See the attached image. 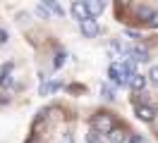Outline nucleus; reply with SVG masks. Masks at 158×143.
Returning <instances> with one entry per match:
<instances>
[{"mask_svg": "<svg viewBox=\"0 0 158 143\" xmlns=\"http://www.w3.org/2000/svg\"><path fill=\"white\" fill-rule=\"evenodd\" d=\"M91 129L96 133H110L115 126H113V117L110 114H106V112H101V114H96L94 117V122H91Z\"/></svg>", "mask_w": 158, "mask_h": 143, "instance_id": "f257e3e1", "label": "nucleus"}, {"mask_svg": "<svg viewBox=\"0 0 158 143\" xmlns=\"http://www.w3.org/2000/svg\"><path fill=\"white\" fill-rule=\"evenodd\" d=\"M101 93H103V98H106V100H115V88H110L108 84L101 86Z\"/></svg>", "mask_w": 158, "mask_h": 143, "instance_id": "4468645a", "label": "nucleus"}, {"mask_svg": "<svg viewBox=\"0 0 158 143\" xmlns=\"http://www.w3.org/2000/svg\"><path fill=\"white\" fill-rule=\"evenodd\" d=\"M86 10H89L91 19H96V17H98V14H101V12L106 10V5H103L101 0H89V2H86Z\"/></svg>", "mask_w": 158, "mask_h": 143, "instance_id": "6e6552de", "label": "nucleus"}, {"mask_svg": "<svg viewBox=\"0 0 158 143\" xmlns=\"http://www.w3.org/2000/svg\"><path fill=\"white\" fill-rule=\"evenodd\" d=\"M69 12H72V17H74V19H79V24L86 22V19H91L89 10H86V2H72Z\"/></svg>", "mask_w": 158, "mask_h": 143, "instance_id": "f03ea898", "label": "nucleus"}, {"mask_svg": "<svg viewBox=\"0 0 158 143\" xmlns=\"http://www.w3.org/2000/svg\"><path fill=\"white\" fill-rule=\"evenodd\" d=\"M12 62H7V65H2V74H0V86H10L12 84Z\"/></svg>", "mask_w": 158, "mask_h": 143, "instance_id": "9d476101", "label": "nucleus"}, {"mask_svg": "<svg viewBox=\"0 0 158 143\" xmlns=\"http://www.w3.org/2000/svg\"><path fill=\"white\" fill-rule=\"evenodd\" d=\"M108 79L113 81L115 86H125V79H122V69L118 65H110L108 67Z\"/></svg>", "mask_w": 158, "mask_h": 143, "instance_id": "423d86ee", "label": "nucleus"}, {"mask_svg": "<svg viewBox=\"0 0 158 143\" xmlns=\"http://www.w3.org/2000/svg\"><path fill=\"white\" fill-rule=\"evenodd\" d=\"M137 117L141 122H153L156 119V110L151 105H137Z\"/></svg>", "mask_w": 158, "mask_h": 143, "instance_id": "7ed1b4c3", "label": "nucleus"}, {"mask_svg": "<svg viewBox=\"0 0 158 143\" xmlns=\"http://www.w3.org/2000/svg\"><path fill=\"white\" fill-rule=\"evenodd\" d=\"M79 29H81V34H84L86 38H94L96 34H98V24H96V19H86V22H81Z\"/></svg>", "mask_w": 158, "mask_h": 143, "instance_id": "20e7f679", "label": "nucleus"}, {"mask_svg": "<svg viewBox=\"0 0 158 143\" xmlns=\"http://www.w3.org/2000/svg\"><path fill=\"white\" fill-rule=\"evenodd\" d=\"M129 57H132L134 62H148V50H146L144 46H132Z\"/></svg>", "mask_w": 158, "mask_h": 143, "instance_id": "39448f33", "label": "nucleus"}, {"mask_svg": "<svg viewBox=\"0 0 158 143\" xmlns=\"http://www.w3.org/2000/svg\"><path fill=\"white\" fill-rule=\"evenodd\" d=\"M129 143H144V138L141 136H129Z\"/></svg>", "mask_w": 158, "mask_h": 143, "instance_id": "4be33fe9", "label": "nucleus"}, {"mask_svg": "<svg viewBox=\"0 0 158 143\" xmlns=\"http://www.w3.org/2000/svg\"><path fill=\"white\" fill-rule=\"evenodd\" d=\"M125 34H127L129 38H141V34H139V31H132V29H127V31H125Z\"/></svg>", "mask_w": 158, "mask_h": 143, "instance_id": "aec40b11", "label": "nucleus"}, {"mask_svg": "<svg viewBox=\"0 0 158 143\" xmlns=\"http://www.w3.org/2000/svg\"><path fill=\"white\" fill-rule=\"evenodd\" d=\"M146 76H148V81L153 86H158V67H151V72H148Z\"/></svg>", "mask_w": 158, "mask_h": 143, "instance_id": "dca6fc26", "label": "nucleus"}, {"mask_svg": "<svg viewBox=\"0 0 158 143\" xmlns=\"http://www.w3.org/2000/svg\"><path fill=\"white\" fill-rule=\"evenodd\" d=\"M137 14H139V19H144V22H151V19H153V14H156V12H153V10L151 7H146V5H141V7H137Z\"/></svg>", "mask_w": 158, "mask_h": 143, "instance_id": "f8f14e48", "label": "nucleus"}, {"mask_svg": "<svg viewBox=\"0 0 158 143\" xmlns=\"http://www.w3.org/2000/svg\"><path fill=\"white\" fill-rule=\"evenodd\" d=\"M86 143H101L98 141V133L94 131V129H91V133H86Z\"/></svg>", "mask_w": 158, "mask_h": 143, "instance_id": "f3484780", "label": "nucleus"}, {"mask_svg": "<svg viewBox=\"0 0 158 143\" xmlns=\"http://www.w3.org/2000/svg\"><path fill=\"white\" fill-rule=\"evenodd\" d=\"M43 5H46V7H48V10H53L55 14H62V7H60V5H58V2H55V0H46Z\"/></svg>", "mask_w": 158, "mask_h": 143, "instance_id": "2eb2a0df", "label": "nucleus"}, {"mask_svg": "<svg viewBox=\"0 0 158 143\" xmlns=\"http://www.w3.org/2000/svg\"><path fill=\"white\" fill-rule=\"evenodd\" d=\"M148 26H153V29L158 26V12H156V14H153V19H151V22H148Z\"/></svg>", "mask_w": 158, "mask_h": 143, "instance_id": "5701e85b", "label": "nucleus"}, {"mask_svg": "<svg viewBox=\"0 0 158 143\" xmlns=\"http://www.w3.org/2000/svg\"><path fill=\"white\" fill-rule=\"evenodd\" d=\"M65 53H62V50H58V53H55V57H53V69H60V67L65 65Z\"/></svg>", "mask_w": 158, "mask_h": 143, "instance_id": "ddd939ff", "label": "nucleus"}, {"mask_svg": "<svg viewBox=\"0 0 158 143\" xmlns=\"http://www.w3.org/2000/svg\"><path fill=\"white\" fill-rule=\"evenodd\" d=\"M27 143H39V141H36V138H29V141H27Z\"/></svg>", "mask_w": 158, "mask_h": 143, "instance_id": "b1692460", "label": "nucleus"}, {"mask_svg": "<svg viewBox=\"0 0 158 143\" xmlns=\"http://www.w3.org/2000/svg\"><path fill=\"white\" fill-rule=\"evenodd\" d=\"M0 43H7V31L5 29H0Z\"/></svg>", "mask_w": 158, "mask_h": 143, "instance_id": "412c9836", "label": "nucleus"}, {"mask_svg": "<svg viewBox=\"0 0 158 143\" xmlns=\"http://www.w3.org/2000/svg\"><path fill=\"white\" fill-rule=\"evenodd\" d=\"M60 143H74V136H72L69 131H65V133H62V138H60Z\"/></svg>", "mask_w": 158, "mask_h": 143, "instance_id": "a211bd4d", "label": "nucleus"}, {"mask_svg": "<svg viewBox=\"0 0 158 143\" xmlns=\"http://www.w3.org/2000/svg\"><path fill=\"white\" fill-rule=\"evenodd\" d=\"M62 88V81H50V84H43L41 86V95H50L55 93V91H60Z\"/></svg>", "mask_w": 158, "mask_h": 143, "instance_id": "9b49d317", "label": "nucleus"}, {"mask_svg": "<svg viewBox=\"0 0 158 143\" xmlns=\"http://www.w3.org/2000/svg\"><path fill=\"white\" fill-rule=\"evenodd\" d=\"M36 14H39L41 19H48V10L46 7H36Z\"/></svg>", "mask_w": 158, "mask_h": 143, "instance_id": "6ab92c4d", "label": "nucleus"}, {"mask_svg": "<svg viewBox=\"0 0 158 143\" xmlns=\"http://www.w3.org/2000/svg\"><path fill=\"white\" fill-rule=\"evenodd\" d=\"M108 138H110V143H129V133L125 129H113L108 133Z\"/></svg>", "mask_w": 158, "mask_h": 143, "instance_id": "0eeeda50", "label": "nucleus"}, {"mask_svg": "<svg viewBox=\"0 0 158 143\" xmlns=\"http://www.w3.org/2000/svg\"><path fill=\"white\" fill-rule=\"evenodd\" d=\"M146 81H148V76L137 74L132 81H129V86H132V91H144V88H146Z\"/></svg>", "mask_w": 158, "mask_h": 143, "instance_id": "1a4fd4ad", "label": "nucleus"}]
</instances>
